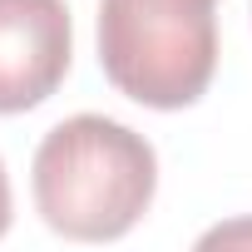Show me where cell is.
Returning a JSON list of instances; mask_svg holds the SVG:
<instances>
[{"mask_svg": "<svg viewBox=\"0 0 252 252\" xmlns=\"http://www.w3.org/2000/svg\"><path fill=\"white\" fill-rule=\"evenodd\" d=\"M40 218L74 242H114L154 203L158 154L144 134L104 114H74L40 139L30 168Z\"/></svg>", "mask_w": 252, "mask_h": 252, "instance_id": "1", "label": "cell"}, {"mask_svg": "<svg viewBox=\"0 0 252 252\" xmlns=\"http://www.w3.org/2000/svg\"><path fill=\"white\" fill-rule=\"evenodd\" d=\"M218 0H99V64L119 94L188 109L218 69Z\"/></svg>", "mask_w": 252, "mask_h": 252, "instance_id": "2", "label": "cell"}, {"mask_svg": "<svg viewBox=\"0 0 252 252\" xmlns=\"http://www.w3.org/2000/svg\"><path fill=\"white\" fill-rule=\"evenodd\" d=\"M74 60L64 0H0V114L45 104Z\"/></svg>", "mask_w": 252, "mask_h": 252, "instance_id": "3", "label": "cell"}, {"mask_svg": "<svg viewBox=\"0 0 252 252\" xmlns=\"http://www.w3.org/2000/svg\"><path fill=\"white\" fill-rule=\"evenodd\" d=\"M10 232V178H5V163H0V237Z\"/></svg>", "mask_w": 252, "mask_h": 252, "instance_id": "4", "label": "cell"}, {"mask_svg": "<svg viewBox=\"0 0 252 252\" xmlns=\"http://www.w3.org/2000/svg\"><path fill=\"white\" fill-rule=\"evenodd\" d=\"M237 237H252V222H242V227H218V232L203 237V247H213V242H237Z\"/></svg>", "mask_w": 252, "mask_h": 252, "instance_id": "5", "label": "cell"}]
</instances>
